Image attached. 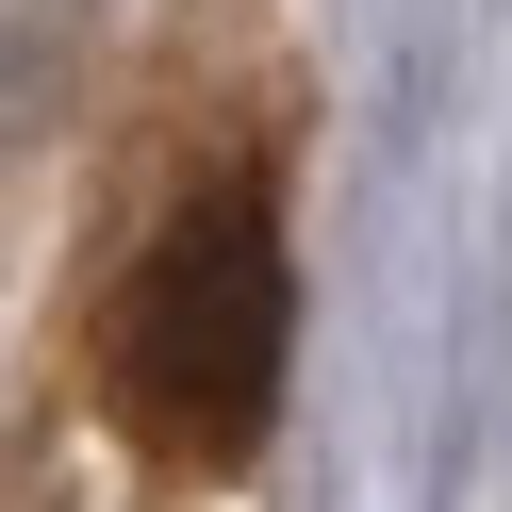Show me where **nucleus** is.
I'll use <instances>...</instances> for the list:
<instances>
[{"instance_id":"f257e3e1","label":"nucleus","mask_w":512,"mask_h":512,"mask_svg":"<svg viewBox=\"0 0 512 512\" xmlns=\"http://www.w3.org/2000/svg\"><path fill=\"white\" fill-rule=\"evenodd\" d=\"M116 413H133L166 463H232L281 397V232L248 182H199V199L149 232V265L116 281Z\"/></svg>"}]
</instances>
